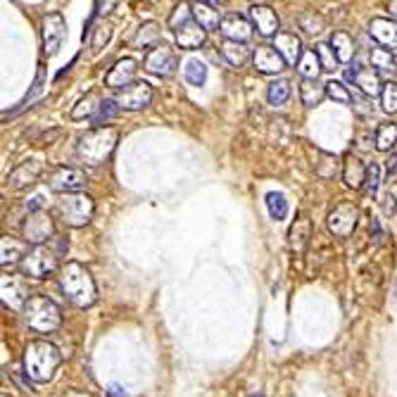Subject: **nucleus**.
Returning a JSON list of instances; mask_svg holds the SVG:
<instances>
[{
  "instance_id": "f257e3e1",
  "label": "nucleus",
  "mask_w": 397,
  "mask_h": 397,
  "mask_svg": "<svg viewBox=\"0 0 397 397\" xmlns=\"http://www.w3.org/2000/svg\"><path fill=\"white\" fill-rule=\"evenodd\" d=\"M60 288L69 297V302H74L81 309L93 307L97 300V285L93 281V274L81 262H67L62 266Z\"/></svg>"
},
{
  "instance_id": "f03ea898",
  "label": "nucleus",
  "mask_w": 397,
  "mask_h": 397,
  "mask_svg": "<svg viewBox=\"0 0 397 397\" xmlns=\"http://www.w3.org/2000/svg\"><path fill=\"white\" fill-rule=\"evenodd\" d=\"M62 357L48 340H31L24 350V374L34 383H48L55 376Z\"/></svg>"
},
{
  "instance_id": "7ed1b4c3",
  "label": "nucleus",
  "mask_w": 397,
  "mask_h": 397,
  "mask_svg": "<svg viewBox=\"0 0 397 397\" xmlns=\"http://www.w3.org/2000/svg\"><path fill=\"white\" fill-rule=\"evenodd\" d=\"M119 134L112 126L93 129V131L83 134L79 143H76V158L88 167H100L109 160V155L114 153Z\"/></svg>"
},
{
  "instance_id": "20e7f679",
  "label": "nucleus",
  "mask_w": 397,
  "mask_h": 397,
  "mask_svg": "<svg viewBox=\"0 0 397 397\" xmlns=\"http://www.w3.org/2000/svg\"><path fill=\"white\" fill-rule=\"evenodd\" d=\"M22 312H24V321H27L29 328H34L36 333H53L62 324L60 307L45 295H31Z\"/></svg>"
},
{
  "instance_id": "39448f33",
  "label": "nucleus",
  "mask_w": 397,
  "mask_h": 397,
  "mask_svg": "<svg viewBox=\"0 0 397 397\" xmlns=\"http://www.w3.org/2000/svg\"><path fill=\"white\" fill-rule=\"evenodd\" d=\"M93 212H95V203L86 193H69L57 200V214H60V219L67 226H74V229L86 226L93 219Z\"/></svg>"
},
{
  "instance_id": "423d86ee",
  "label": "nucleus",
  "mask_w": 397,
  "mask_h": 397,
  "mask_svg": "<svg viewBox=\"0 0 397 397\" xmlns=\"http://www.w3.org/2000/svg\"><path fill=\"white\" fill-rule=\"evenodd\" d=\"M19 269L29 278H48L50 274L57 271V255L53 250H48L45 245L29 247V252L24 255Z\"/></svg>"
},
{
  "instance_id": "0eeeda50",
  "label": "nucleus",
  "mask_w": 397,
  "mask_h": 397,
  "mask_svg": "<svg viewBox=\"0 0 397 397\" xmlns=\"http://www.w3.org/2000/svg\"><path fill=\"white\" fill-rule=\"evenodd\" d=\"M86 184H88V177L81 169H74V167H57L48 177V188L60 195L81 193L83 188H86Z\"/></svg>"
},
{
  "instance_id": "6e6552de",
  "label": "nucleus",
  "mask_w": 397,
  "mask_h": 397,
  "mask_svg": "<svg viewBox=\"0 0 397 397\" xmlns=\"http://www.w3.org/2000/svg\"><path fill=\"white\" fill-rule=\"evenodd\" d=\"M22 236L27 243H31L34 247L43 245L45 240H50L55 236V224H53V217H50L48 212H34L29 214L27 219H24L22 224Z\"/></svg>"
},
{
  "instance_id": "1a4fd4ad",
  "label": "nucleus",
  "mask_w": 397,
  "mask_h": 397,
  "mask_svg": "<svg viewBox=\"0 0 397 397\" xmlns=\"http://www.w3.org/2000/svg\"><path fill=\"white\" fill-rule=\"evenodd\" d=\"M143 67L150 71V74L165 76V79H167V76H172L174 71H177L179 57H177V53H174L172 45L160 43V45H155L153 50H148L146 60H143Z\"/></svg>"
},
{
  "instance_id": "9d476101",
  "label": "nucleus",
  "mask_w": 397,
  "mask_h": 397,
  "mask_svg": "<svg viewBox=\"0 0 397 397\" xmlns=\"http://www.w3.org/2000/svg\"><path fill=\"white\" fill-rule=\"evenodd\" d=\"M153 97H155V88L150 86V83L148 81H134L131 86L117 90L114 102L119 105V109H131V112H136V109H146L148 105H150Z\"/></svg>"
},
{
  "instance_id": "9b49d317",
  "label": "nucleus",
  "mask_w": 397,
  "mask_h": 397,
  "mask_svg": "<svg viewBox=\"0 0 397 397\" xmlns=\"http://www.w3.org/2000/svg\"><path fill=\"white\" fill-rule=\"evenodd\" d=\"M357 219H360V210L352 203H340L328 212V231L336 238H348L352 236V231L357 229Z\"/></svg>"
},
{
  "instance_id": "f8f14e48",
  "label": "nucleus",
  "mask_w": 397,
  "mask_h": 397,
  "mask_svg": "<svg viewBox=\"0 0 397 397\" xmlns=\"http://www.w3.org/2000/svg\"><path fill=\"white\" fill-rule=\"evenodd\" d=\"M64 34H67V27H64V17L60 12H50V15L43 17L41 22V38H43V50L48 57H53L60 53Z\"/></svg>"
},
{
  "instance_id": "ddd939ff",
  "label": "nucleus",
  "mask_w": 397,
  "mask_h": 397,
  "mask_svg": "<svg viewBox=\"0 0 397 397\" xmlns=\"http://www.w3.org/2000/svg\"><path fill=\"white\" fill-rule=\"evenodd\" d=\"M247 15H250L252 27H255L262 36H278L281 34V31H278V27H281L278 15H276L274 8H269V5H262V3L250 5Z\"/></svg>"
},
{
  "instance_id": "4468645a",
  "label": "nucleus",
  "mask_w": 397,
  "mask_h": 397,
  "mask_svg": "<svg viewBox=\"0 0 397 397\" xmlns=\"http://www.w3.org/2000/svg\"><path fill=\"white\" fill-rule=\"evenodd\" d=\"M345 79H348L350 83H355V86L360 88L364 95H369V97L383 93V83H381L379 71L371 69V67H355V69H348V71H345Z\"/></svg>"
},
{
  "instance_id": "2eb2a0df",
  "label": "nucleus",
  "mask_w": 397,
  "mask_h": 397,
  "mask_svg": "<svg viewBox=\"0 0 397 397\" xmlns=\"http://www.w3.org/2000/svg\"><path fill=\"white\" fill-rule=\"evenodd\" d=\"M252 22H247L245 17L236 15V12H231V15L224 17V22H221L219 31L226 36V41H233V43H247L252 38Z\"/></svg>"
},
{
  "instance_id": "dca6fc26",
  "label": "nucleus",
  "mask_w": 397,
  "mask_h": 397,
  "mask_svg": "<svg viewBox=\"0 0 397 397\" xmlns=\"http://www.w3.org/2000/svg\"><path fill=\"white\" fill-rule=\"evenodd\" d=\"M136 69H138V64H136V60H131V57H122V60L114 62V67L107 71L105 76V86L109 88H126L134 83V76H136Z\"/></svg>"
},
{
  "instance_id": "f3484780",
  "label": "nucleus",
  "mask_w": 397,
  "mask_h": 397,
  "mask_svg": "<svg viewBox=\"0 0 397 397\" xmlns=\"http://www.w3.org/2000/svg\"><path fill=\"white\" fill-rule=\"evenodd\" d=\"M252 64L262 74H278L285 67V60L278 55L274 45H257L255 53H252Z\"/></svg>"
},
{
  "instance_id": "a211bd4d",
  "label": "nucleus",
  "mask_w": 397,
  "mask_h": 397,
  "mask_svg": "<svg viewBox=\"0 0 397 397\" xmlns=\"http://www.w3.org/2000/svg\"><path fill=\"white\" fill-rule=\"evenodd\" d=\"M3 302L10 309H24V304L29 302L27 283L17 276H3Z\"/></svg>"
},
{
  "instance_id": "6ab92c4d",
  "label": "nucleus",
  "mask_w": 397,
  "mask_h": 397,
  "mask_svg": "<svg viewBox=\"0 0 397 397\" xmlns=\"http://www.w3.org/2000/svg\"><path fill=\"white\" fill-rule=\"evenodd\" d=\"M41 174H43V162L41 160H27L10 174L8 184H10L12 191H19V188H27L31 184H36Z\"/></svg>"
},
{
  "instance_id": "aec40b11",
  "label": "nucleus",
  "mask_w": 397,
  "mask_h": 397,
  "mask_svg": "<svg viewBox=\"0 0 397 397\" xmlns=\"http://www.w3.org/2000/svg\"><path fill=\"white\" fill-rule=\"evenodd\" d=\"M274 48L278 50V55L283 57L285 64H297L302 57V41L300 36L295 34V31H281V34L276 36L274 41Z\"/></svg>"
},
{
  "instance_id": "412c9836",
  "label": "nucleus",
  "mask_w": 397,
  "mask_h": 397,
  "mask_svg": "<svg viewBox=\"0 0 397 397\" xmlns=\"http://www.w3.org/2000/svg\"><path fill=\"white\" fill-rule=\"evenodd\" d=\"M288 238H290L292 252L304 255V250H307V245H309V238H312V219H309L307 212H302L300 217L292 221V226L288 231Z\"/></svg>"
},
{
  "instance_id": "4be33fe9",
  "label": "nucleus",
  "mask_w": 397,
  "mask_h": 397,
  "mask_svg": "<svg viewBox=\"0 0 397 397\" xmlns=\"http://www.w3.org/2000/svg\"><path fill=\"white\" fill-rule=\"evenodd\" d=\"M29 243L27 240H19V238H12V236H3L0 240V264H3V269H8V266H15V264H22L24 255L29 252Z\"/></svg>"
},
{
  "instance_id": "5701e85b",
  "label": "nucleus",
  "mask_w": 397,
  "mask_h": 397,
  "mask_svg": "<svg viewBox=\"0 0 397 397\" xmlns=\"http://www.w3.org/2000/svg\"><path fill=\"white\" fill-rule=\"evenodd\" d=\"M369 34L376 38L381 48H397V22L386 17H374L369 24Z\"/></svg>"
},
{
  "instance_id": "b1692460",
  "label": "nucleus",
  "mask_w": 397,
  "mask_h": 397,
  "mask_svg": "<svg viewBox=\"0 0 397 397\" xmlns=\"http://www.w3.org/2000/svg\"><path fill=\"white\" fill-rule=\"evenodd\" d=\"M217 8H219V3H191L195 22H198L205 31L219 29L221 22H224V17L219 15Z\"/></svg>"
},
{
  "instance_id": "393cba45",
  "label": "nucleus",
  "mask_w": 397,
  "mask_h": 397,
  "mask_svg": "<svg viewBox=\"0 0 397 397\" xmlns=\"http://www.w3.org/2000/svg\"><path fill=\"white\" fill-rule=\"evenodd\" d=\"M367 165L357 158V155H348L345 158V165H343V179L345 184H348L352 191H360V188H364V184H367Z\"/></svg>"
},
{
  "instance_id": "a878e982",
  "label": "nucleus",
  "mask_w": 397,
  "mask_h": 397,
  "mask_svg": "<svg viewBox=\"0 0 397 397\" xmlns=\"http://www.w3.org/2000/svg\"><path fill=\"white\" fill-rule=\"evenodd\" d=\"M205 38H207V31L200 27L198 22L186 24L184 29L177 31V43H179L184 50H198L200 45L205 43Z\"/></svg>"
},
{
  "instance_id": "bb28decb",
  "label": "nucleus",
  "mask_w": 397,
  "mask_h": 397,
  "mask_svg": "<svg viewBox=\"0 0 397 397\" xmlns=\"http://www.w3.org/2000/svg\"><path fill=\"white\" fill-rule=\"evenodd\" d=\"M100 105H102L100 95H97L95 90H88V93L83 95L81 100L76 102L74 107H71L69 117H71V119H74V122H79V119H86V117H90V119H93V117H95V112H97V109H100Z\"/></svg>"
},
{
  "instance_id": "cd10ccee",
  "label": "nucleus",
  "mask_w": 397,
  "mask_h": 397,
  "mask_svg": "<svg viewBox=\"0 0 397 397\" xmlns=\"http://www.w3.org/2000/svg\"><path fill=\"white\" fill-rule=\"evenodd\" d=\"M331 48H333L338 62H343V64H348L355 57V41H352V36L345 34V31H336V34L331 36Z\"/></svg>"
},
{
  "instance_id": "c85d7f7f",
  "label": "nucleus",
  "mask_w": 397,
  "mask_h": 397,
  "mask_svg": "<svg viewBox=\"0 0 397 397\" xmlns=\"http://www.w3.org/2000/svg\"><path fill=\"white\" fill-rule=\"evenodd\" d=\"M295 67H297V74H300L304 81H316L319 74L324 71L321 69V62H319L316 50H304L302 57H300V62H297Z\"/></svg>"
},
{
  "instance_id": "c756f323",
  "label": "nucleus",
  "mask_w": 397,
  "mask_h": 397,
  "mask_svg": "<svg viewBox=\"0 0 397 397\" xmlns=\"http://www.w3.org/2000/svg\"><path fill=\"white\" fill-rule=\"evenodd\" d=\"M160 36H162V31H160V24L158 22H146V24H141L138 31H136V36H134V48H155V45H160Z\"/></svg>"
},
{
  "instance_id": "7c9ffc66",
  "label": "nucleus",
  "mask_w": 397,
  "mask_h": 397,
  "mask_svg": "<svg viewBox=\"0 0 397 397\" xmlns=\"http://www.w3.org/2000/svg\"><path fill=\"white\" fill-rule=\"evenodd\" d=\"M300 97H302V105H304V107L321 105V100L326 97V83L302 81V83H300Z\"/></svg>"
},
{
  "instance_id": "2f4dec72",
  "label": "nucleus",
  "mask_w": 397,
  "mask_h": 397,
  "mask_svg": "<svg viewBox=\"0 0 397 397\" xmlns=\"http://www.w3.org/2000/svg\"><path fill=\"white\" fill-rule=\"evenodd\" d=\"M221 55H224L226 62L233 64V67H243V64L250 60V50L245 48V43H233V41L221 43Z\"/></svg>"
},
{
  "instance_id": "473e14b6",
  "label": "nucleus",
  "mask_w": 397,
  "mask_h": 397,
  "mask_svg": "<svg viewBox=\"0 0 397 397\" xmlns=\"http://www.w3.org/2000/svg\"><path fill=\"white\" fill-rule=\"evenodd\" d=\"M374 143H376V150L388 153L390 148H393L395 143H397V124H393V122L381 124V126L376 129Z\"/></svg>"
},
{
  "instance_id": "72a5a7b5",
  "label": "nucleus",
  "mask_w": 397,
  "mask_h": 397,
  "mask_svg": "<svg viewBox=\"0 0 397 397\" xmlns=\"http://www.w3.org/2000/svg\"><path fill=\"white\" fill-rule=\"evenodd\" d=\"M264 203H266V210H269V214H271V219L281 221V219L288 217V200H285L283 193H278V191L266 193Z\"/></svg>"
},
{
  "instance_id": "f704fd0d",
  "label": "nucleus",
  "mask_w": 397,
  "mask_h": 397,
  "mask_svg": "<svg viewBox=\"0 0 397 397\" xmlns=\"http://www.w3.org/2000/svg\"><path fill=\"white\" fill-rule=\"evenodd\" d=\"M186 81L191 83V86H203L207 81V64L203 60H188L186 62Z\"/></svg>"
},
{
  "instance_id": "c9c22d12",
  "label": "nucleus",
  "mask_w": 397,
  "mask_h": 397,
  "mask_svg": "<svg viewBox=\"0 0 397 397\" xmlns=\"http://www.w3.org/2000/svg\"><path fill=\"white\" fill-rule=\"evenodd\" d=\"M193 22V10H191V5H177L172 12V17H169V29H174V31H181L186 27V24H191Z\"/></svg>"
},
{
  "instance_id": "e433bc0d",
  "label": "nucleus",
  "mask_w": 397,
  "mask_h": 397,
  "mask_svg": "<svg viewBox=\"0 0 397 397\" xmlns=\"http://www.w3.org/2000/svg\"><path fill=\"white\" fill-rule=\"evenodd\" d=\"M266 97H269L271 105H283L285 100L290 97V83L285 79H278L269 86V90H266Z\"/></svg>"
},
{
  "instance_id": "4c0bfd02",
  "label": "nucleus",
  "mask_w": 397,
  "mask_h": 397,
  "mask_svg": "<svg viewBox=\"0 0 397 397\" xmlns=\"http://www.w3.org/2000/svg\"><path fill=\"white\" fill-rule=\"evenodd\" d=\"M326 95L331 100L340 102V105H350L352 102V93H350V88L345 86L343 81H328L326 83Z\"/></svg>"
},
{
  "instance_id": "58836bf2",
  "label": "nucleus",
  "mask_w": 397,
  "mask_h": 397,
  "mask_svg": "<svg viewBox=\"0 0 397 397\" xmlns=\"http://www.w3.org/2000/svg\"><path fill=\"white\" fill-rule=\"evenodd\" d=\"M369 57H371V67H376V69L395 67V55H393V50H388V48H374L369 53Z\"/></svg>"
},
{
  "instance_id": "ea45409f",
  "label": "nucleus",
  "mask_w": 397,
  "mask_h": 397,
  "mask_svg": "<svg viewBox=\"0 0 397 397\" xmlns=\"http://www.w3.org/2000/svg\"><path fill=\"white\" fill-rule=\"evenodd\" d=\"M381 105L388 114H397V83L386 81L383 83V93H381Z\"/></svg>"
},
{
  "instance_id": "a19ab883",
  "label": "nucleus",
  "mask_w": 397,
  "mask_h": 397,
  "mask_svg": "<svg viewBox=\"0 0 397 397\" xmlns=\"http://www.w3.org/2000/svg\"><path fill=\"white\" fill-rule=\"evenodd\" d=\"M117 112H119V105H117L114 100H102V105L100 109L95 112L93 117V124H95V129H102L109 119H114Z\"/></svg>"
},
{
  "instance_id": "79ce46f5",
  "label": "nucleus",
  "mask_w": 397,
  "mask_h": 397,
  "mask_svg": "<svg viewBox=\"0 0 397 397\" xmlns=\"http://www.w3.org/2000/svg\"><path fill=\"white\" fill-rule=\"evenodd\" d=\"M319 165H316V174L321 179H333L336 172H338V158L336 155H328V153H321L319 155Z\"/></svg>"
},
{
  "instance_id": "37998d69",
  "label": "nucleus",
  "mask_w": 397,
  "mask_h": 397,
  "mask_svg": "<svg viewBox=\"0 0 397 397\" xmlns=\"http://www.w3.org/2000/svg\"><path fill=\"white\" fill-rule=\"evenodd\" d=\"M314 50L319 55V62H321V69L324 71H333L336 64H338V57L333 53V48H331V43H319Z\"/></svg>"
},
{
  "instance_id": "c03bdc74",
  "label": "nucleus",
  "mask_w": 397,
  "mask_h": 397,
  "mask_svg": "<svg viewBox=\"0 0 397 397\" xmlns=\"http://www.w3.org/2000/svg\"><path fill=\"white\" fill-rule=\"evenodd\" d=\"M93 31L95 34H93V41H90V48L97 53V50H100L102 45H107V41L112 38V27H109V24H97Z\"/></svg>"
},
{
  "instance_id": "a18cd8bd",
  "label": "nucleus",
  "mask_w": 397,
  "mask_h": 397,
  "mask_svg": "<svg viewBox=\"0 0 397 397\" xmlns=\"http://www.w3.org/2000/svg\"><path fill=\"white\" fill-rule=\"evenodd\" d=\"M379 184H381V167L379 165H369L367 169V184H364V191L369 195H374L379 191Z\"/></svg>"
},
{
  "instance_id": "49530a36",
  "label": "nucleus",
  "mask_w": 397,
  "mask_h": 397,
  "mask_svg": "<svg viewBox=\"0 0 397 397\" xmlns=\"http://www.w3.org/2000/svg\"><path fill=\"white\" fill-rule=\"evenodd\" d=\"M300 27L307 31V34H319L324 29V19L319 15H304L300 19Z\"/></svg>"
},
{
  "instance_id": "de8ad7c7",
  "label": "nucleus",
  "mask_w": 397,
  "mask_h": 397,
  "mask_svg": "<svg viewBox=\"0 0 397 397\" xmlns=\"http://www.w3.org/2000/svg\"><path fill=\"white\" fill-rule=\"evenodd\" d=\"M395 210H397V200L393 193H388L386 198H383V214H386V217H393Z\"/></svg>"
},
{
  "instance_id": "09e8293b",
  "label": "nucleus",
  "mask_w": 397,
  "mask_h": 397,
  "mask_svg": "<svg viewBox=\"0 0 397 397\" xmlns=\"http://www.w3.org/2000/svg\"><path fill=\"white\" fill-rule=\"evenodd\" d=\"M107 393H109V397H126V393H124L119 386H109Z\"/></svg>"
},
{
  "instance_id": "8fccbe9b",
  "label": "nucleus",
  "mask_w": 397,
  "mask_h": 397,
  "mask_svg": "<svg viewBox=\"0 0 397 397\" xmlns=\"http://www.w3.org/2000/svg\"><path fill=\"white\" fill-rule=\"evenodd\" d=\"M386 169H388V174H393V172H395V169H397V155H390Z\"/></svg>"
},
{
  "instance_id": "3c124183",
  "label": "nucleus",
  "mask_w": 397,
  "mask_h": 397,
  "mask_svg": "<svg viewBox=\"0 0 397 397\" xmlns=\"http://www.w3.org/2000/svg\"><path fill=\"white\" fill-rule=\"evenodd\" d=\"M374 231H376V243H381V240H383V233H381L379 221H374Z\"/></svg>"
},
{
  "instance_id": "603ef678",
  "label": "nucleus",
  "mask_w": 397,
  "mask_h": 397,
  "mask_svg": "<svg viewBox=\"0 0 397 397\" xmlns=\"http://www.w3.org/2000/svg\"><path fill=\"white\" fill-rule=\"evenodd\" d=\"M64 397H90L88 393H81V390H71V393H67Z\"/></svg>"
},
{
  "instance_id": "864d4df0",
  "label": "nucleus",
  "mask_w": 397,
  "mask_h": 397,
  "mask_svg": "<svg viewBox=\"0 0 397 397\" xmlns=\"http://www.w3.org/2000/svg\"><path fill=\"white\" fill-rule=\"evenodd\" d=\"M388 10H390V12H393V15L397 17V0H393V3H390V5H388Z\"/></svg>"
},
{
  "instance_id": "5fc2aeb1",
  "label": "nucleus",
  "mask_w": 397,
  "mask_h": 397,
  "mask_svg": "<svg viewBox=\"0 0 397 397\" xmlns=\"http://www.w3.org/2000/svg\"><path fill=\"white\" fill-rule=\"evenodd\" d=\"M252 397H262V395H259V393H257V395H252Z\"/></svg>"
}]
</instances>
